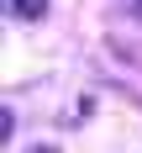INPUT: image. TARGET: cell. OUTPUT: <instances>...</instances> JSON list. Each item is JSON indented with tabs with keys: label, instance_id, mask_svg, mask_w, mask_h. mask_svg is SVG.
I'll list each match as a JSON object with an SVG mask.
<instances>
[{
	"label": "cell",
	"instance_id": "obj_2",
	"mask_svg": "<svg viewBox=\"0 0 142 153\" xmlns=\"http://www.w3.org/2000/svg\"><path fill=\"white\" fill-rule=\"evenodd\" d=\"M32 153H58V148H42V143H37V148H32Z\"/></svg>",
	"mask_w": 142,
	"mask_h": 153
},
{
	"label": "cell",
	"instance_id": "obj_1",
	"mask_svg": "<svg viewBox=\"0 0 142 153\" xmlns=\"http://www.w3.org/2000/svg\"><path fill=\"white\" fill-rule=\"evenodd\" d=\"M5 11H16V16H26V21H37V16L47 11V0H5Z\"/></svg>",
	"mask_w": 142,
	"mask_h": 153
}]
</instances>
